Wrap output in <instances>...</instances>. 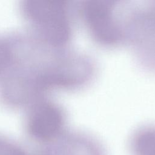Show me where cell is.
<instances>
[{
    "instance_id": "6da1fadb",
    "label": "cell",
    "mask_w": 155,
    "mask_h": 155,
    "mask_svg": "<svg viewBox=\"0 0 155 155\" xmlns=\"http://www.w3.org/2000/svg\"><path fill=\"white\" fill-rule=\"evenodd\" d=\"M12 62L0 77V101L10 107H27L45 97L50 89L70 84L65 62L55 54V48L30 33H10Z\"/></svg>"
},
{
    "instance_id": "7a4b0ae2",
    "label": "cell",
    "mask_w": 155,
    "mask_h": 155,
    "mask_svg": "<svg viewBox=\"0 0 155 155\" xmlns=\"http://www.w3.org/2000/svg\"><path fill=\"white\" fill-rule=\"evenodd\" d=\"M19 11L29 25V32L44 43L57 48L69 39L71 28L65 1L23 0Z\"/></svg>"
},
{
    "instance_id": "3957f363",
    "label": "cell",
    "mask_w": 155,
    "mask_h": 155,
    "mask_svg": "<svg viewBox=\"0 0 155 155\" xmlns=\"http://www.w3.org/2000/svg\"><path fill=\"white\" fill-rule=\"evenodd\" d=\"M26 109L25 129L31 139L47 145L63 135L65 116L58 104L43 97Z\"/></svg>"
},
{
    "instance_id": "277c9868",
    "label": "cell",
    "mask_w": 155,
    "mask_h": 155,
    "mask_svg": "<svg viewBox=\"0 0 155 155\" xmlns=\"http://www.w3.org/2000/svg\"><path fill=\"white\" fill-rule=\"evenodd\" d=\"M108 0H90L84 7L87 23L94 38L105 44L116 42L120 30L113 15V5Z\"/></svg>"
},
{
    "instance_id": "5b68a950",
    "label": "cell",
    "mask_w": 155,
    "mask_h": 155,
    "mask_svg": "<svg viewBox=\"0 0 155 155\" xmlns=\"http://www.w3.org/2000/svg\"><path fill=\"white\" fill-rule=\"evenodd\" d=\"M45 145L38 155H106L97 141L82 135H62Z\"/></svg>"
},
{
    "instance_id": "8992f818",
    "label": "cell",
    "mask_w": 155,
    "mask_h": 155,
    "mask_svg": "<svg viewBox=\"0 0 155 155\" xmlns=\"http://www.w3.org/2000/svg\"><path fill=\"white\" fill-rule=\"evenodd\" d=\"M129 148L131 155H155V127L137 130L131 138Z\"/></svg>"
},
{
    "instance_id": "52a82bcc",
    "label": "cell",
    "mask_w": 155,
    "mask_h": 155,
    "mask_svg": "<svg viewBox=\"0 0 155 155\" xmlns=\"http://www.w3.org/2000/svg\"><path fill=\"white\" fill-rule=\"evenodd\" d=\"M13 57V49L10 34L0 35V77L10 67Z\"/></svg>"
},
{
    "instance_id": "ba28073f",
    "label": "cell",
    "mask_w": 155,
    "mask_h": 155,
    "mask_svg": "<svg viewBox=\"0 0 155 155\" xmlns=\"http://www.w3.org/2000/svg\"><path fill=\"white\" fill-rule=\"evenodd\" d=\"M0 155H28V154L16 143L0 136Z\"/></svg>"
}]
</instances>
